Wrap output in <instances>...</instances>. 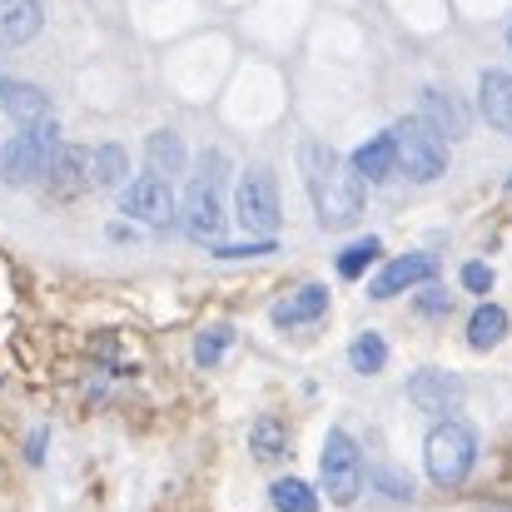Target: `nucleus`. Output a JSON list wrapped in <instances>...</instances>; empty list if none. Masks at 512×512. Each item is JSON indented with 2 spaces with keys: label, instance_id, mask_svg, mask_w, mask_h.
<instances>
[{
  "label": "nucleus",
  "instance_id": "obj_30",
  "mask_svg": "<svg viewBox=\"0 0 512 512\" xmlns=\"http://www.w3.org/2000/svg\"><path fill=\"white\" fill-rule=\"evenodd\" d=\"M478 512H512V508H503V503H483Z\"/></svg>",
  "mask_w": 512,
  "mask_h": 512
},
{
  "label": "nucleus",
  "instance_id": "obj_12",
  "mask_svg": "<svg viewBox=\"0 0 512 512\" xmlns=\"http://www.w3.org/2000/svg\"><path fill=\"white\" fill-rule=\"evenodd\" d=\"M45 184L60 194V199H70V194H80L85 184H90V150L85 145H55L50 150V165H45Z\"/></svg>",
  "mask_w": 512,
  "mask_h": 512
},
{
  "label": "nucleus",
  "instance_id": "obj_17",
  "mask_svg": "<svg viewBox=\"0 0 512 512\" xmlns=\"http://www.w3.org/2000/svg\"><path fill=\"white\" fill-rule=\"evenodd\" d=\"M125 179H130L125 145H95V150H90V184H95V189H120Z\"/></svg>",
  "mask_w": 512,
  "mask_h": 512
},
{
  "label": "nucleus",
  "instance_id": "obj_7",
  "mask_svg": "<svg viewBox=\"0 0 512 512\" xmlns=\"http://www.w3.org/2000/svg\"><path fill=\"white\" fill-rule=\"evenodd\" d=\"M324 493L339 503V508H353V498L363 493V453H358V443L334 428L329 438H324Z\"/></svg>",
  "mask_w": 512,
  "mask_h": 512
},
{
  "label": "nucleus",
  "instance_id": "obj_26",
  "mask_svg": "<svg viewBox=\"0 0 512 512\" xmlns=\"http://www.w3.org/2000/svg\"><path fill=\"white\" fill-rule=\"evenodd\" d=\"M214 259H269L279 254V239H254V244H209Z\"/></svg>",
  "mask_w": 512,
  "mask_h": 512
},
{
  "label": "nucleus",
  "instance_id": "obj_21",
  "mask_svg": "<svg viewBox=\"0 0 512 512\" xmlns=\"http://www.w3.org/2000/svg\"><path fill=\"white\" fill-rule=\"evenodd\" d=\"M269 503L279 512H319V493H314V483H304V478H274Z\"/></svg>",
  "mask_w": 512,
  "mask_h": 512
},
{
  "label": "nucleus",
  "instance_id": "obj_22",
  "mask_svg": "<svg viewBox=\"0 0 512 512\" xmlns=\"http://www.w3.org/2000/svg\"><path fill=\"white\" fill-rule=\"evenodd\" d=\"M249 448H254V458H259V463H274V458H284V453H289V433H284V423H274V418H259V423L249 428Z\"/></svg>",
  "mask_w": 512,
  "mask_h": 512
},
{
  "label": "nucleus",
  "instance_id": "obj_25",
  "mask_svg": "<svg viewBox=\"0 0 512 512\" xmlns=\"http://www.w3.org/2000/svg\"><path fill=\"white\" fill-rule=\"evenodd\" d=\"M373 488H378V498H393V503H408L413 498V478L403 468H393V463L373 468Z\"/></svg>",
  "mask_w": 512,
  "mask_h": 512
},
{
  "label": "nucleus",
  "instance_id": "obj_20",
  "mask_svg": "<svg viewBox=\"0 0 512 512\" xmlns=\"http://www.w3.org/2000/svg\"><path fill=\"white\" fill-rule=\"evenodd\" d=\"M383 363H388V343H383V334L363 329L358 339L348 343V368H353V373L373 378V373H383Z\"/></svg>",
  "mask_w": 512,
  "mask_h": 512
},
{
  "label": "nucleus",
  "instance_id": "obj_19",
  "mask_svg": "<svg viewBox=\"0 0 512 512\" xmlns=\"http://www.w3.org/2000/svg\"><path fill=\"white\" fill-rule=\"evenodd\" d=\"M145 155H150V170L155 174H179L189 170V150H184V140L174 135V130H155L150 140H145Z\"/></svg>",
  "mask_w": 512,
  "mask_h": 512
},
{
  "label": "nucleus",
  "instance_id": "obj_9",
  "mask_svg": "<svg viewBox=\"0 0 512 512\" xmlns=\"http://www.w3.org/2000/svg\"><path fill=\"white\" fill-rule=\"evenodd\" d=\"M408 398H413L423 413L448 418L453 408H463V378L448 373V368H418V373L408 378Z\"/></svg>",
  "mask_w": 512,
  "mask_h": 512
},
{
  "label": "nucleus",
  "instance_id": "obj_1",
  "mask_svg": "<svg viewBox=\"0 0 512 512\" xmlns=\"http://www.w3.org/2000/svg\"><path fill=\"white\" fill-rule=\"evenodd\" d=\"M299 174L309 184V204H314L324 229H348L363 214V204H368L363 199V179L324 140H304L299 145Z\"/></svg>",
  "mask_w": 512,
  "mask_h": 512
},
{
  "label": "nucleus",
  "instance_id": "obj_29",
  "mask_svg": "<svg viewBox=\"0 0 512 512\" xmlns=\"http://www.w3.org/2000/svg\"><path fill=\"white\" fill-rule=\"evenodd\" d=\"M45 443H50V428H35V433H30V438H25V458H30V463H35V468H40V463H45Z\"/></svg>",
  "mask_w": 512,
  "mask_h": 512
},
{
  "label": "nucleus",
  "instance_id": "obj_27",
  "mask_svg": "<svg viewBox=\"0 0 512 512\" xmlns=\"http://www.w3.org/2000/svg\"><path fill=\"white\" fill-rule=\"evenodd\" d=\"M418 314H423V319H443V314H448V289H438V279L423 284V294H418Z\"/></svg>",
  "mask_w": 512,
  "mask_h": 512
},
{
  "label": "nucleus",
  "instance_id": "obj_5",
  "mask_svg": "<svg viewBox=\"0 0 512 512\" xmlns=\"http://www.w3.org/2000/svg\"><path fill=\"white\" fill-rule=\"evenodd\" d=\"M60 145V130H55V115L50 120H35V125H20L15 140L0 150V174L10 184H35L45 179V165H50V150Z\"/></svg>",
  "mask_w": 512,
  "mask_h": 512
},
{
  "label": "nucleus",
  "instance_id": "obj_2",
  "mask_svg": "<svg viewBox=\"0 0 512 512\" xmlns=\"http://www.w3.org/2000/svg\"><path fill=\"white\" fill-rule=\"evenodd\" d=\"M224 184H229V160L219 150H204L199 165H194V179H189V194H184V234L189 239H209L219 244L224 234Z\"/></svg>",
  "mask_w": 512,
  "mask_h": 512
},
{
  "label": "nucleus",
  "instance_id": "obj_4",
  "mask_svg": "<svg viewBox=\"0 0 512 512\" xmlns=\"http://www.w3.org/2000/svg\"><path fill=\"white\" fill-rule=\"evenodd\" d=\"M388 135H393V160H398V170L408 174L413 184H428V179H438V174L448 170V140H443L423 115H403Z\"/></svg>",
  "mask_w": 512,
  "mask_h": 512
},
{
  "label": "nucleus",
  "instance_id": "obj_16",
  "mask_svg": "<svg viewBox=\"0 0 512 512\" xmlns=\"http://www.w3.org/2000/svg\"><path fill=\"white\" fill-rule=\"evenodd\" d=\"M353 174L363 179V184H383V179H393L398 170V160H393V135L383 130V135H373V140H363L358 150H353Z\"/></svg>",
  "mask_w": 512,
  "mask_h": 512
},
{
  "label": "nucleus",
  "instance_id": "obj_15",
  "mask_svg": "<svg viewBox=\"0 0 512 512\" xmlns=\"http://www.w3.org/2000/svg\"><path fill=\"white\" fill-rule=\"evenodd\" d=\"M478 110L493 130L512 135V75L508 70H483L478 80Z\"/></svg>",
  "mask_w": 512,
  "mask_h": 512
},
{
  "label": "nucleus",
  "instance_id": "obj_14",
  "mask_svg": "<svg viewBox=\"0 0 512 512\" xmlns=\"http://www.w3.org/2000/svg\"><path fill=\"white\" fill-rule=\"evenodd\" d=\"M0 105L15 125H35V120H50V95L30 80H0Z\"/></svg>",
  "mask_w": 512,
  "mask_h": 512
},
{
  "label": "nucleus",
  "instance_id": "obj_3",
  "mask_svg": "<svg viewBox=\"0 0 512 512\" xmlns=\"http://www.w3.org/2000/svg\"><path fill=\"white\" fill-rule=\"evenodd\" d=\"M478 463V433L458 418H438L423 438V468L438 488H458Z\"/></svg>",
  "mask_w": 512,
  "mask_h": 512
},
{
  "label": "nucleus",
  "instance_id": "obj_10",
  "mask_svg": "<svg viewBox=\"0 0 512 512\" xmlns=\"http://www.w3.org/2000/svg\"><path fill=\"white\" fill-rule=\"evenodd\" d=\"M428 279H438V259H433V254H398L393 264H383V269L373 274L368 294H373V299H393V294H403V289H413V284H428Z\"/></svg>",
  "mask_w": 512,
  "mask_h": 512
},
{
  "label": "nucleus",
  "instance_id": "obj_24",
  "mask_svg": "<svg viewBox=\"0 0 512 512\" xmlns=\"http://www.w3.org/2000/svg\"><path fill=\"white\" fill-rule=\"evenodd\" d=\"M229 343H234V329H224V324H219V329L194 334V363H199V368H214V363L224 358V348H229Z\"/></svg>",
  "mask_w": 512,
  "mask_h": 512
},
{
  "label": "nucleus",
  "instance_id": "obj_23",
  "mask_svg": "<svg viewBox=\"0 0 512 512\" xmlns=\"http://www.w3.org/2000/svg\"><path fill=\"white\" fill-rule=\"evenodd\" d=\"M378 254H383V244L368 234V239H358V244H348L339 259H334V269H339V279H358L363 269H373L378 264Z\"/></svg>",
  "mask_w": 512,
  "mask_h": 512
},
{
  "label": "nucleus",
  "instance_id": "obj_6",
  "mask_svg": "<svg viewBox=\"0 0 512 512\" xmlns=\"http://www.w3.org/2000/svg\"><path fill=\"white\" fill-rule=\"evenodd\" d=\"M234 214L249 234L259 239H274V229L284 224V204H279V179L264 165H249L239 179V194H234Z\"/></svg>",
  "mask_w": 512,
  "mask_h": 512
},
{
  "label": "nucleus",
  "instance_id": "obj_31",
  "mask_svg": "<svg viewBox=\"0 0 512 512\" xmlns=\"http://www.w3.org/2000/svg\"><path fill=\"white\" fill-rule=\"evenodd\" d=\"M508 45H512V25H508Z\"/></svg>",
  "mask_w": 512,
  "mask_h": 512
},
{
  "label": "nucleus",
  "instance_id": "obj_18",
  "mask_svg": "<svg viewBox=\"0 0 512 512\" xmlns=\"http://www.w3.org/2000/svg\"><path fill=\"white\" fill-rule=\"evenodd\" d=\"M508 334V309L503 304H478L473 309V319H468V343L478 348V353H488V348H498Z\"/></svg>",
  "mask_w": 512,
  "mask_h": 512
},
{
  "label": "nucleus",
  "instance_id": "obj_32",
  "mask_svg": "<svg viewBox=\"0 0 512 512\" xmlns=\"http://www.w3.org/2000/svg\"><path fill=\"white\" fill-rule=\"evenodd\" d=\"M508 189H512V179H508Z\"/></svg>",
  "mask_w": 512,
  "mask_h": 512
},
{
  "label": "nucleus",
  "instance_id": "obj_28",
  "mask_svg": "<svg viewBox=\"0 0 512 512\" xmlns=\"http://www.w3.org/2000/svg\"><path fill=\"white\" fill-rule=\"evenodd\" d=\"M493 279H498V274H493L488 264H463V289H468V294H488Z\"/></svg>",
  "mask_w": 512,
  "mask_h": 512
},
{
  "label": "nucleus",
  "instance_id": "obj_8",
  "mask_svg": "<svg viewBox=\"0 0 512 512\" xmlns=\"http://www.w3.org/2000/svg\"><path fill=\"white\" fill-rule=\"evenodd\" d=\"M120 209L130 214V219H145V224H155V229H165L174 224V189L165 174H140V179H130L125 184V194H120Z\"/></svg>",
  "mask_w": 512,
  "mask_h": 512
},
{
  "label": "nucleus",
  "instance_id": "obj_11",
  "mask_svg": "<svg viewBox=\"0 0 512 512\" xmlns=\"http://www.w3.org/2000/svg\"><path fill=\"white\" fill-rule=\"evenodd\" d=\"M324 314H329V289L324 284H299L294 294L274 299V309H269L274 329H304V324H319Z\"/></svg>",
  "mask_w": 512,
  "mask_h": 512
},
{
  "label": "nucleus",
  "instance_id": "obj_13",
  "mask_svg": "<svg viewBox=\"0 0 512 512\" xmlns=\"http://www.w3.org/2000/svg\"><path fill=\"white\" fill-rule=\"evenodd\" d=\"M418 110H423V120H428L443 140H463V135H468V125H473V120H468V110H463V100H458V95H448V90H433V85L418 95Z\"/></svg>",
  "mask_w": 512,
  "mask_h": 512
}]
</instances>
